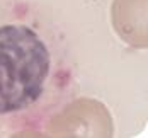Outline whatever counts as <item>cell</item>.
Masks as SVG:
<instances>
[{"label":"cell","instance_id":"1","mask_svg":"<svg viewBox=\"0 0 148 138\" xmlns=\"http://www.w3.org/2000/svg\"><path fill=\"white\" fill-rule=\"evenodd\" d=\"M80 92L65 31L34 0H0V133L39 131Z\"/></svg>","mask_w":148,"mask_h":138}]
</instances>
